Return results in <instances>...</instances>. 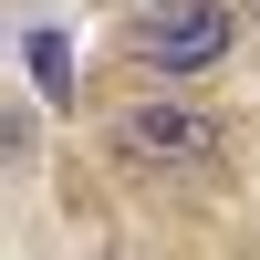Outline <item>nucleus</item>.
I'll return each instance as SVG.
<instances>
[{
	"instance_id": "obj_1",
	"label": "nucleus",
	"mask_w": 260,
	"mask_h": 260,
	"mask_svg": "<svg viewBox=\"0 0 260 260\" xmlns=\"http://www.w3.org/2000/svg\"><path fill=\"white\" fill-rule=\"evenodd\" d=\"M229 31H240L229 0H156V11L136 21V62L167 73V83H198L208 62H229Z\"/></svg>"
},
{
	"instance_id": "obj_2",
	"label": "nucleus",
	"mask_w": 260,
	"mask_h": 260,
	"mask_svg": "<svg viewBox=\"0 0 260 260\" xmlns=\"http://www.w3.org/2000/svg\"><path fill=\"white\" fill-rule=\"evenodd\" d=\"M115 156L125 167H208L219 156V125L187 115V104H136V115L115 125Z\"/></svg>"
},
{
	"instance_id": "obj_3",
	"label": "nucleus",
	"mask_w": 260,
	"mask_h": 260,
	"mask_svg": "<svg viewBox=\"0 0 260 260\" xmlns=\"http://www.w3.org/2000/svg\"><path fill=\"white\" fill-rule=\"evenodd\" d=\"M21 62H31L42 104H73V42H62V31H42V21H31V31H21Z\"/></svg>"
},
{
	"instance_id": "obj_4",
	"label": "nucleus",
	"mask_w": 260,
	"mask_h": 260,
	"mask_svg": "<svg viewBox=\"0 0 260 260\" xmlns=\"http://www.w3.org/2000/svg\"><path fill=\"white\" fill-rule=\"evenodd\" d=\"M250 21H260V0H250Z\"/></svg>"
}]
</instances>
